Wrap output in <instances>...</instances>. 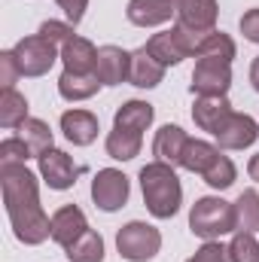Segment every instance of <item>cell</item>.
Returning <instances> with one entry per match:
<instances>
[{
	"label": "cell",
	"mask_w": 259,
	"mask_h": 262,
	"mask_svg": "<svg viewBox=\"0 0 259 262\" xmlns=\"http://www.w3.org/2000/svg\"><path fill=\"white\" fill-rule=\"evenodd\" d=\"M0 186H3V204L15 238L31 247L43 244L52 235V220L40 207L37 177L25 168V162H6L0 165Z\"/></svg>",
	"instance_id": "cell-1"
},
{
	"label": "cell",
	"mask_w": 259,
	"mask_h": 262,
	"mask_svg": "<svg viewBox=\"0 0 259 262\" xmlns=\"http://www.w3.org/2000/svg\"><path fill=\"white\" fill-rule=\"evenodd\" d=\"M140 189H143V204L156 220H171L180 210L183 201V186L174 174L171 165L165 162H149L140 168Z\"/></svg>",
	"instance_id": "cell-2"
},
{
	"label": "cell",
	"mask_w": 259,
	"mask_h": 262,
	"mask_svg": "<svg viewBox=\"0 0 259 262\" xmlns=\"http://www.w3.org/2000/svg\"><path fill=\"white\" fill-rule=\"evenodd\" d=\"M189 229L192 235L204 238V241H213L220 235H229L238 229V213H235V204L223 201L217 195H204L198 198L189 210Z\"/></svg>",
	"instance_id": "cell-3"
},
{
	"label": "cell",
	"mask_w": 259,
	"mask_h": 262,
	"mask_svg": "<svg viewBox=\"0 0 259 262\" xmlns=\"http://www.w3.org/2000/svg\"><path fill=\"white\" fill-rule=\"evenodd\" d=\"M116 250H119L122 259H128V262H149L162 250V235H159L156 226L131 220L116 235Z\"/></svg>",
	"instance_id": "cell-4"
},
{
	"label": "cell",
	"mask_w": 259,
	"mask_h": 262,
	"mask_svg": "<svg viewBox=\"0 0 259 262\" xmlns=\"http://www.w3.org/2000/svg\"><path fill=\"white\" fill-rule=\"evenodd\" d=\"M12 52H15L18 67H21V76H43V73L52 70L55 58H61V49H58L52 40L40 37V34L18 40Z\"/></svg>",
	"instance_id": "cell-5"
},
{
	"label": "cell",
	"mask_w": 259,
	"mask_h": 262,
	"mask_svg": "<svg viewBox=\"0 0 259 262\" xmlns=\"http://www.w3.org/2000/svg\"><path fill=\"white\" fill-rule=\"evenodd\" d=\"M232 89V64L217 61V58H198L192 70L189 92L195 98H226Z\"/></svg>",
	"instance_id": "cell-6"
},
{
	"label": "cell",
	"mask_w": 259,
	"mask_h": 262,
	"mask_svg": "<svg viewBox=\"0 0 259 262\" xmlns=\"http://www.w3.org/2000/svg\"><path fill=\"white\" fill-rule=\"evenodd\" d=\"M128 192H131L128 177H125L122 171H116V168H104V171H98L95 180H92V201H95V207H101V210H107V213L125 207Z\"/></svg>",
	"instance_id": "cell-7"
},
{
	"label": "cell",
	"mask_w": 259,
	"mask_h": 262,
	"mask_svg": "<svg viewBox=\"0 0 259 262\" xmlns=\"http://www.w3.org/2000/svg\"><path fill=\"white\" fill-rule=\"evenodd\" d=\"M217 140H220V146L223 149H247V146H253L259 137V125L253 116H247V113H229L226 119H223V125L217 128L213 134Z\"/></svg>",
	"instance_id": "cell-8"
},
{
	"label": "cell",
	"mask_w": 259,
	"mask_h": 262,
	"mask_svg": "<svg viewBox=\"0 0 259 262\" xmlns=\"http://www.w3.org/2000/svg\"><path fill=\"white\" fill-rule=\"evenodd\" d=\"M37 162H40V174H43V180L49 183V189H70L73 183H76V177H79V168L73 165V159L67 156L64 149H46L43 156H37Z\"/></svg>",
	"instance_id": "cell-9"
},
{
	"label": "cell",
	"mask_w": 259,
	"mask_h": 262,
	"mask_svg": "<svg viewBox=\"0 0 259 262\" xmlns=\"http://www.w3.org/2000/svg\"><path fill=\"white\" fill-rule=\"evenodd\" d=\"M177 6V21L189 31L198 34H210L217 28V15H220V6L217 0H171Z\"/></svg>",
	"instance_id": "cell-10"
},
{
	"label": "cell",
	"mask_w": 259,
	"mask_h": 262,
	"mask_svg": "<svg viewBox=\"0 0 259 262\" xmlns=\"http://www.w3.org/2000/svg\"><path fill=\"white\" fill-rule=\"evenodd\" d=\"M95 76L104 85H122L131 76V52L119 49V46H101L98 49V67Z\"/></svg>",
	"instance_id": "cell-11"
},
{
	"label": "cell",
	"mask_w": 259,
	"mask_h": 262,
	"mask_svg": "<svg viewBox=\"0 0 259 262\" xmlns=\"http://www.w3.org/2000/svg\"><path fill=\"white\" fill-rule=\"evenodd\" d=\"M125 15L137 28H156V25H165V21L174 18L177 6L171 0H128Z\"/></svg>",
	"instance_id": "cell-12"
},
{
	"label": "cell",
	"mask_w": 259,
	"mask_h": 262,
	"mask_svg": "<svg viewBox=\"0 0 259 262\" xmlns=\"http://www.w3.org/2000/svg\"><path fill=\"white\" fill-rule=\"evenodd\" d=\"M186 143H189V134L180 125H162L156 131V140H153V156H156V162H165V165L177 168L183 162Z\"/></svg>",
	"instance_id": "cell-13"
},
{
	"label": "cell",
	"mask_w": 259,
	"mask_h": 262,
	"mask_svg": "<svg viewBox=\"0 0 259 262\" xmlns=\"http://www.w3.org/2000/svg\"><path fill=\"white\" fill-rule=\"evenodd\" d=\"M89 229L85 223V213L76 207V204H64L52 213V241L61 244V247H70L82 232Z\"/></svg>",
	"instance_id": "cell-14"
},
{
	"label": "cell",
	"mask_w": 259,
	"mask_h": 262,
	"mask_svg": "<svg viewBox=\"0 0 259 262\" xmlns=\"http://www.w3.org/2000/svg\"><path fill=\"white\" fill-rule=\"evenodd\" d=\"M61 131L73 146H89L98 137V116L89 110H67L61 113Z\"/></svg>",
	"instance_id": "cell-15"
},
{
	"label": "cell",
	"mask_w": 259,
	"mask_h": 262,
	"mask_svg": "<svg viewBox=\"0 0 259 262\" xmlns=\"http://www.w3.org/2000/svg\"><path fill=\"white\" fill-rule=\"evenodd\" d=\"M61 61L70 73H95L98 67V49L85 37H70L61 46Z\"/></svg>",
	"instance_id": "cell-16"
},
{
	"label": "cell",
	"mask_w": 259,
	"mask_h": 262,
	"mask_svg": "<svg viewBox=\"0 0 259 262\" xmlns=\"http://www.w3.org/2000/svg\"><path fill=\"white\" fill-rule=\"evenodd\" d=\"M162 79H165V67L146 52V46H140L137 52H131V76H128L131 85H137V89H156Z\"/></svg>",
	"instance_id": "cell-17"
},
{
	"label": "cell",
	"mask_w": 259,
	"mask_h": 262,
	"mask_svg": "<svg viewBox=\"0 0 259 262\" xmlns=\"http://www.w3.org/2000/svg\"><path fill=\"white\" fill-rule=\"evenodd\" d=\"M232 113V104L229 98H195L192 107V119L201 131H210L217 134V128L223 125V119Z\"/></svg>",
	"instance_id": "cell-18"
},
{
	"label": "cell",
	"mask_w": 259,
	"mask_h": 262,
	"mask_svg": "<svg viewBox=\"0 0 259 262\" xmlns=\"http://www.w3.org/2000/svg\"><path fill=\"white\" fill-rule=\"evenodd\" d=\"M146 52H149L162 67H174V64H180L183 58H189L186 49L180 46L174 28H171V31H162V34H153V37L146 40Z\"/></svg>",
	"instance_id": "cell-19"
},
{
	"label": "cell",
	"mask_w": 259,
	"mask_h": 262,
	"mask_svg": "<svg viewBox=\"0 0 259 262\" xmlns=\"http://www.w3.org/2000/svg\"><path fill=\"white\" fill-rule=\"evenodd\" d=\"M153 116H156V110H153V104H146V101H125L119 110H116V116H113V125L116 128H128V131H146L153 125Z\"/></svg>",
	"instance_id": "cell-20"
},
{
	"label": "cell",
	"mask_w": 259,
	"mask_h": 262,
	"mask_svg": "<svg viewBox=\"0 0 259 262\" xmlns=\"http://www.w3.org/2000/svg\"><path fill=\"white\" fill-rule=\"evenodd\" d=\"M101 85H104V82H101L95 73H70V70H64V73L58 76V95H61L64 101H85V98H92Z\"/></svg>",
	"instance_id": "cell-21"
},
{
	"label": "cell",
	"mask_w": 259,
	"mask_h": 262,
	"mask_svg": "<svg viewBox=\"0 0 259 262\" xmlns=\"http://www.w3.org/2000/svg\"><path fill=\"white\" fill-rule=\"evenodd\" d=\"M140 146H143V137L137 131L113 125V131L107 134V156L116 162H131L134 156H140Z\"/></svg>",
	"instance_id": "cell-22"
},
{
	"label": "cell",
	"mask_w": 259,
	"mask_h": 262,
	"mask_svg": "<svg viewBox=\"0 0 259 262\" xmlns=\"http://www.w3.org/2000/svg\"><path fill=\"white\" fill-rule=\"evenodd\" d=\"M217 156H220V149L213 146V143H207V140H198V137H189V143H186V149H183V162H180V168H186V171H192V174H204L213 162H217Z\"/></svg>",
	"instance_id": "cell-23"
},
{
	"label": "cell",
	"mask_w": 259,
	"mask_h": 262,
	"mask_svg": "<svg viewBox=\"0 0 259 262\" xmlns=\"http://www.w3.org/2000/svg\"><path fill=\"white\" fill-rule=\"evenodd\" d=\"M28 101L15 89H3L0 95V125L3 128H21L28 122Z\"/></svg>",
	"instance_id": "cell-24"
},
{
	"label": "cell",
	"mask_w": 259,
	"mask_h": 262,
	"mask_svg": "<svg viewBox=\"0 0 259 262\" xmlns=\"http://www.w3.org/2000/svg\"><path fill=\"white\" fill-rule=\"evenodd\" d=\"M67 250V259L70 262H104V238L92 229H85Z\"/></svg>",
	"instance_id": "cell-25"
},
{
	"label": "cell",
	"mask_w": 259,
	"mask_h": 262,
	"mask_svg": "<svg viewBox=\"0 0 259 262\" xmlns=\"http://www.w3.org/2000/svg\"><path fill=\"white\" fill-rule=\"evenodd\" d=\"M195 58H217V61L232 64V58H235V40L229 34H223V31H210L201 40V49H198Z\"/></svg>",
	"instance_id": "cell-26"
},
{
	"label": "cell",
	"mask_w": 259,
	"mask_h": 262,
	"mask_svg": "<svg viewBox=\"0 0 259 262\" xmlns=\"http://www.w3.org/2000/svg\"><path fill=\"white\" fill-rule=\"evenodd\" d=\"M18 131H21L18 137L31 146V152H34V156H43L46 149H52V128H49L43 119H28Z\"/></svg>",
	"instance_id": "cell-27"
},
{
	"label": "cell",
	"mask_w": 259,
	"mask_h": 262,
	"mask_svg": "<svg viewBox=\"0 0 259 262\" xmlns=\"http://www.w3.org/2000/svg\"><path fill=\"white\" fill-rule=\"evenodd\" d=\"M235 213H238V229L256 232L259 229V192L256 189H244V192L238 195Z\"/></svg>",
	"instance_id": "cell-28"
},
{
	"label": "cell",
	"mask_w": 259,
	"mask_h": 262,
	"mask_svg": "<svg viewBox=\"0 0 259 262\" xmlns=\"http://www.w3.org/2000/svg\"><path fill=\"white\" fill-rule=\"evenodd\" d=\"M204 177V183L210 186V189H229L232 183H235V177H238V171H235V165H232V159L229 156H217V162L201 174Z\"/></svg>",
	"instance_id": "cell-29"
},
{
	"label": "cell",
	"mask_w": 259,
	"mask_h": 262,
	"mask_svg": "<svg viewBox=\"0 0 259 262\" xmlns=\"http://www.w3.org/2000/svg\"><path fill=\"white\" fill-rule=\"evenodd\" d=\"M229 256L232 262H259V241L253 238V232L238 229L229 244Z\"/></svg>",
	"instance_id": "cell-30"
},
{
	"label": "cell",
	"mask_w": 259,
	"mask_h": 262,
	"mask_svg": "<svg viewBox=\"0 0 259 262\" xmlns=\"http://www.w3.org/2000/svg\"><path fill=\"white\" fill-rule=\"evenodd\" d=\"M31 156L34 152H31V146L21 137H6L0 143V165H6V162H28Z\"/></svg>",
	"instance_id": "cell-31"
},
{
	"label": "cell",
	"mask_w": 259,
	"mask_h": 262,
	"mask_svg": "<svg viewBox=\"0 0 259 262\" xmlns=\"http://www.w3.org/2000/svg\"><path fill=\"white\" fill-rule=\"evenodd\" d=\"M40 37L52 40V43L61 49L67 40H70V37H76V34H73V25H70V21H55V18H49V21H43V25H40Z\"/></svg>",
	"instance_id": "cell-32"
},
{
	"label": "cell",
	"mask_w": 259,
	"mask_h": 262,
	"mask_svg": "<svg viewBox=\"0 0 259 262\" xmlns=\"http://www.w3.org/2000/svg\"><path fill=\"white\" fill-rule=\"evenodd\" d=\"M186 262H232V256H229V247H223L220 241H204L195 250L192 259H186Z\"/></svg>",
	"instance_id": "cell-33"
},
{
	"label": "cell",
	"mask_w": 259,
	"mask_h": 262,
	"mask_svg": "<svg viewBox=\"0 0 259 262\" xmlns=\"http://www.w3.org/2000/svg\"><path fill=\"white\" fill-rule=\"evenodd\" d=\"M21 76V67L15 61V52H0V85L3 89H15V79Z\"/></svg>",
	"instance_id": "cell-34"
},
{
	"label": "cell",
	"mask_w": 259,
	"mask_h": 262,
	"mask_svg": "<svg viewBox=\"0 0 259 262\" xmlns=\"http://www.w3.org/2000/svg\"><path fill=\"white\" fill-rule=\"evenodd\" d=\"M241 34L250 40V43H259V9H247L241 15Z\"/></svg>",
	"instance_id": "cell-35"
},
{
	"label": "cell",
	"mask_w": 259,
	"mask_h": 262,
	"mask_svg": "<svg viewBox=\"0 0 259 262\" xmlns=\"http://www.w3.org/2000/svg\"><path fill=\"white\" fill-rule=\"evenodd\" d=\"M58 6L64 9L67 21L76 28V25L82 21V15H85V6H89V0H58Z\"/></svg>",
	"instance_id": "cell-36"
},
{
	"label": "cell",
	"mask_w": 259,
	"mask_h": 262,
	"mask_svg": "<svg viewBox=\"0 0 259 262\" xmlns=\"http://www.w3.org/2000/svg\"><path fill=\"white\" fill-rule=\"evenodd\" d=\"M247 174H250V180H256V183H259V152L250 159V165H247Z\"/></svg>",
	"instance_id": "cell-37"
},
{
	"label": "cell",
	"mask_w": 259,
	"mask_h": 262,
	"mask_svg": "<svg viewBox=\"0 0 259 262\" xmlns=\"http://www.w3.org/2000/svg\"><path fill=\"white\" fill-rule=\"evenodd\" d=\"M250 82H253V89L259 92V58H253V64H250Z\"/></svg>",
	"instance_id": "cell-38"
}]
</instances>
